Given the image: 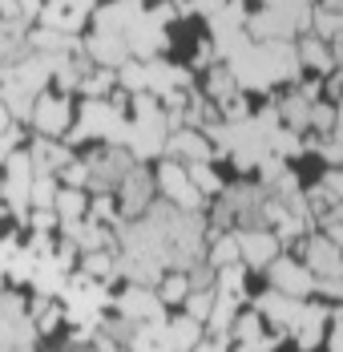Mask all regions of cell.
Returning <instances> with one entry per match:
<instances>
[{"mask_svg": "<svg viewBox=\"0 0 343 352\" xmlns=\"http://www.w3.org/2000/svg\"><path fill=\"white\" fill-rule=\"evenodd\" d=\"M73 109H77V98L57 94V89H45V94H36V102H33L29 130H33L36 138L65 142L69 130H73Z\"/></svg>", "mask_w": 343, "mask_h": 352, "instance_id": "cell-1", "label": "cell"}, {"mask_svg": "<svg viewBox=\"0 0 343 352\" xmlns=\"http://www.w3.org/2000/svg\"><path fill=\"white\" fill-rule=\"evenodd\" d=\"M113 199H117V214H121V223H130V219H141V214L150 211V203L158 199V186H154V162H134L121 182L113 186Z\"/></svg>", "mask_w": 343, "mask_h": 352, "instance_id": "cell-2", "label": "cell"}, {"mask_svg": "<svg viewBox=\"0 0 343 352\" xmlns=\"http://www.w3.org/2000/svg\"><path fill=\"white\" fill-rule=\"evenodd\" d=\"M154 186H158V199L170 203L174 211H206L202 195L194 190L186 166L174 162V158H158V162H154Z\"/></svg>", "mask_w": 343, "mask_h": 352, "instance_id": "cell-3", "label": "cell"}, {"mask_svg": "<svg viewBox=\"0 0 343 352\" xmlns=\"http://www.w3.org/2000/svg\"><path fill=\"white\" fill-rule=\"evenodd\" d=\"M263 276H267V287L283 292V296H295V300H311L315 296V276H311L291 251H279L271 263L263 267Z\"/></svg>", "mask_w": 343, "mask_h": 352, "instance_id": "cell-4", "label": "cell"}, {"mask_svg": "<svg viewBox=\"0 0 343 352\" xmlns=\"http://www.w3.org/2000/svg\"><path fill=\"white\" fill-rule=\"evenodd\" d=\"M109 312H117V316L130 320V324H145V320L170 316V312L162 308L158 292H154V287H145V283H121V287L113 292V304H109Z\"/></svg>", "mask_w": 343, "mask_h": 352, "instance_id": "cell-5", "label": "cell"}, {"mask_svg": "<svg viewBox=\"0 0 343 352\" xmlns=\"http://www.w3.org/2000/svg\"><path fill=\"white\" fill-rule=\"evenodd\" d=\"M162 158H174L182 166H190V162H214V142L206 138L202 130H194V126H178V130L166 134Z\"/></svg>", "mask_w": 343, "mask_h": 352, "instance_id": "cell-6", "label": "cell"}, {"mask_svg": "<svg viewBox=\"0 0 343 352\" xmlns=\"http://www.w3.org/2000/svg\"><path fill=\"white\" fill-rule=\"evenodd\" d=\"M279 251H283V243L274 239V231H267V227L239 231V263L246 272H263Z\"/></svg>", "mask_w": 343, "mask_h": 352, "instance_id": "cell-7", "label": "cell"}, {"mask_svg": "<svg viewBox=\"0 0 343 352\" xmlns=\"http://www.w3.org/2000/svg\"><path fill=\"white\" fill-rule=\"evenodd\" d=\"M40 29H53V33H61V36H81L85 33V12H77L69 0H45L40 8H36V16H33Z\"/></svg>", "mask_w": 343, "mask_h": 352, "instance_id": "cell-8", "label": "cell"}, {"mask_svg": "<svg viewBox=\"0 0 343 352\" xmlns=\"http://www.w3.org/2000/svg\"><path fill=\"white\" fill-rule=\"evenodd\" d=\"M166 336H170V352H190L206 336V328L198 324V320L174 312V316H166Z\"/></svg>", "mask_w": 343, "mask_h": 352, "instance_id": "cell-9", "label": "cell"}, {"mask_svg": "<svg viewBox=\"0 0 343 352\" xmlns=\"http://www.w3.org/2000/svg\"><path fill=\"white\" fill-rule=\"evenodd\" d=\"M85 207H89V190L57 186V195H53V214H57V223H77V219H85Z\"/></svg>", "mask_w": 343, "mask_h": 352, "instance_id": "cell-10", "label": "cell"}, {"mask_svg": "<svg viewBox=\"0 0 343 352\" xmlns=\"http://www.w3.org/2000/svg\"><path fill=\"white\" fill-rule=\"evenodd\" d=\"M186 175H190V182H194V190L202 195V203L218 199V195H222V186H226V178L218 175V166H214V162H190V166H186Z\"/></svg>", "mask_w": 343, "mask_h": 352, "instance_id": "cell-11", "label": "cell"}, {"mask_svg": "<svg viewBox=\"0 0 343 352\" xmlns=\"http://www.w3.org/2000/svg\"><path fill=\"white\" fill-rule=\"evenodd\" d=\"M85 219H89V223H97V227L117 231V223H121V214H117V199H113V195H89Z\"/></svg>", "mask_w": 343, "mask_h": 352, "instance_id": "cell-12", "label": "cell"}, {"mask_svg": "<svg viewBox=\"0 0 343 352\" xmlns=\"http://www.w3.org/2000/svg\"><path fill=\"white\" fill-rule=\"evenodd\" d=\"M154 292H158V300H162V308H178L182 300H186V292H190V283L182 272H166L162 280L154 283Z\"/></svg>", "mask_w": 343, "mask_h": 352, "instance_id": "cell-13", "label": "cell"}, {"mask_svg": "<svg viewBox=\"0 0 343 352\" xmlns=\"http://www.w3.org/2000/svg\"><path fill=\"white\" fill-rule=\"evenodd\" d=\"M16 4H21V12H25V16H29V21H33V16H36V8H40V4H45V0H16Z\"/></svg>", "mask_w": 343, "mask_h": 352, "instance_id": "cell-14", "label": "cell"}, {"mask_svg": "<svg viewBox=\"0 0 343 352\" xmlns=\"http://www.w3.org/2000/svg\"><path fill=\"white\" fill-rule=\"evenodd\" d=\"M12 126H16V122H12V113H8V109H4V102H0V134H8V130H12Z\"/></svg>", "mask_w": 343, "mask_h": 352, "instance_id": "cell-15", "label": "cell"}, {"mask_svg": "<svg viewBox=\"0 0 343 352\" xmlns=\"http://www.w3.org/2000/svg\"><path fill=\"white\" fill-rule=\"evenodd\" d=\"M145 4H150V0H145Z\"/></svg>", "mask_w": 343, "mask_h": 352, "instance_id": "cell-16", "label": "cell"}]
</instances>
